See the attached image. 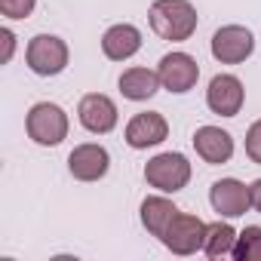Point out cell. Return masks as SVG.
I'll return each instance as SVG.
<instances>
[{
	"instance_id": "ac0fdd59",
	"label": "cell",
	"mask_w": 261,
	"mask_h": 261,
	"mask_svg": "<svg viewBox=\"0 0 261 261\" xmlns=\"http://www.w3.org/2000/svg\"><path fill=\"white\" fill-rule=\"evenodd\" d=\"M233 258L237 261H261V227L258 224H249L243 233H237Z\"/></svg>"
},
{
	"instance_id": "8fae6325",
	"label": "cell",
	"mask_w": 261,
	"mask_h": 261,
	"mask_svg": "<svg viewBox=\"0 0 261 261\" xmlns=\"http://www.w3.org/2000/svg\"><path fill=\"white\" fill-rule=\"evenodd\" d=\"M166 136H169V123H166V117L157 114V111L136 114L133 120L126 123V145L136 148V151L157 148L160 142H166Z\"/></svg>"
},
{
	"instance_id": "7c38bea8",
	"label": "cell",
	"mask_w": 261,
	"mask_h": 261,
	"mask_svg": "<svg viewBox=\"0 0 261 261\" xmlns=\"http://www.w3.org/2000/svg\"><path fill=\"white\" fill-rule=\"evenodd\" d=\"M68 169L77 181H98L111 169V154L101 145H77L68 157Z\"/></svg>"
},
{
	"instance_id": "d6986e66",
	"label": "cell",
	"mask_w": 261,
	"mask_h": 261,
	"mask_svg": "<svg viewBox=\"0 0 261 261\" xmlns=\"http://www.w3.org/2000/svg\"><path fill=\"white\" fill-rule=\"evenodd\" d=\"M37 7V0H0V13L7 19H28Z\"/></svg>"
},
{
	"instance_id": "4fadbf2b",
	"label": "cell",
	"mask_w": 261,
	"mask_h": 261,
	"mask_svg": "<svg viewBox=\"0 0 261 261\" xmlns=\"http://www.w3.org/2000/svg\"><path fill=\"white\" fill-rule=\"evenodd\" d=\"M194 151L209 166H221L233 157V136L224 133L221 126H200L194 133Z\"/></svg>"
},
{
	"instance_id": "277c9868",
	"label": "cell",
	"mask_w": 261,
	"mask_h": 261,
	"mask_svg": "<svg viewBox=\"0 0 261 261\" xmlns=\"http://www.w3.org/2000/svg\"><path fill=\"white\" fill-rule=\"evenodd\" d=\"M25 62L37 77H56L68 68V43L56 34H37L28 40Z\"/></svg>"
},
{
	"instance_id": "30bf717a",
	"label": "cell",
	"mask_w": 261,
	"mask_h": 261,
	"mask_svg": "<svg viewBox=\"0 0 261 261\" xmlns=\"http://www.w3.org/2000/svg\"><path fill=\"white\" fill-rule=\"evenodd\" d=\"M243 98H246V89H243L240 77H233V74H215L209 80L206 105H209L212 114H218V117H237L240 108H243Z\"/></svg>"
},
{
	"instance_id": "5b68a950",
	"label": "cell",
	"mask_w": 261,
	"mask_h": 261,
	"mask_svg": "<svg viewBox=\"0 0 261 261\" xmlns=\"http://www.w3.org/2000/svg\"><path fill=\"white\" fill-rule=\"evenodd\" d=\"M172 255H194L197 249H203L206 243V224L197 218V215H188V212H178L172 218V224L166 227L163 240H160Z\"/></svg>"
},
{
	"instance_id": "52a82bcc",
	"label": "cell",
	"mask_w": 261,
	"mask_h": 261,
	"mask_svg": "<svg viewBox=\"0 0 261 261\" xmlns=\"http://www.w3.org/2000/svg\"><path fill=\"white\" fill-rule=\"evenodd\" d=\"M157 74H160L163 89L181 95V92H191V89L197 86V80H200V65H197V59L188 56V53H166V56L160 59Z\"/></svg>"
},
{
	"instance_id": "5bb4252c",
	"label": "cell",
	"mask_w": 261,
	"mask_h": 261,
	"mask_svg": "<svg viewBox=\"0 0 261 261\" xmlns=\"http://www.w3.org/2000/svg\"><path fill=\"white\" fill-rule=\"evenodd\" d=\"M142 49V31L129 22H120V25H111L101 37V53L111 59V62H126L133 59L136 53Z\"/></svg>"
},
{
	"instance_id": "2e32d148",
	"label": "cell",
	"mask_w": 261,
	"mask_h": 261,
	"mask_svg": "<svg viewBox=\"0 0 261 261\" xmlns=\"http://www.w3.org/2000/svg\"><path fill=\"white\" fill-rule=\"evenodd\" d=\"M178 212H181V209H178L172 200H166V197H145V200H142V224H145V230H148L151 237H157V240H163L166 227L172 224V218H175Z\"/></svg>"
},
{
	"instance_id": "9c48e42d",
	"label": "cell",
	"mask_w": 261,
	"mask_h": 261,
	"mask_svg": "<svg viewBox=\"0 0 261 261\" xmlns=\"http://www.w3.org/2000/svg\"><path fill=\"white\" fill-rule=\"evenodd\" d=\"M77 117H80V126L89 129L92 136H108L117 126V105L105 92H89V95L80 98Z\"/></svg>"
},
{
	"instance_id": "3957f363",
	"label": "cell",
	"mask_w": 261,
	"mask_h": 261,
	"mask_svg": "<svg viewBox=\"0 0 261 261\" xmlns=\"http://www.w3.org/2000/svg\"><path fill=\"white\" fill-rule=\"evenodd\" d=\"M145 181L163 194H178L191 181V163L185 154H157L145 163Z\"/></svg>"
},
{
	"instance_id": "6da1fadb",
	"label": "cell",
	"mask_w": 261,
	"mask_h": 261,
	"mask_svg": "<svg viewBox=\"0 0 261 261\" xmlns=\"http://www.w3.org/2000/svg\"><path fill=\"white\" fill-rule=\"evenodd\" d=\"M148 22L157 37L181 43V40H191L200 19L191 0H154L148 10Z\"/></svg>"
},
{
	"instance_id": "44dd1931",
	"label": "cell",
	"mask_w": 261,
	"mask_h": 261,
	"mask_svg": "<svg viewBox=\"0 0 261 261\" xmlns=\"http://www.w3.org/2000/svg\"><path fill=\"white\" fill-rule=\"evenodd\" d=\"M0 40H4V62H10L13 59V49H16V34L10 28H4V31H0Z\"/></svg>"
},
{
	"instance_id": "8992f818",
	"label": "cell",
	"mask_w": 261,
	"mask_h": 261,
	"mask_svg": "<svg viewBox=\"0 0 261 261\" xmlns=\"http://www.w3.org/2000/svg\"><path fill=\"white\" fill-rule=\"evenodd\" d=\"M255 53V37L243 25H224L212 34V56L221 65H240Z\"/></svg>"
},
{
	"instance_id": "7402d4cb",
	"label": "cell",
	"mask_w": 261,
	"mask_h": 261,
	"mask_svg": "<svg viewBox=\"0 0 261 261\" xmlns=\"http://www.w3.org/2000/svg\"><path fill=\"white\" fill-rule=\"evenodd\" d=\"M249 194H252V209L261 212V178H255V181L249 185Z\"/></svg>"
},
{
	"instance_id": "ffe728a7",
	"label": "cell",
	"mask_w": 261,
	"mask_h": 261,
	"mask_svg": "<svg viewBox=\"0 0 261 261\" xmlns=\"http://www.w3.org/2000/svg\"><path fill=\"white\" fill-rule=\"evenodd\" d=\"M246 154L252 163H261V120H255L246 129Z\"/></svg>"
},
{
	"instance_id": "7a4b0ae2",
	"label": "cell",
	"mask_w": 261,
	"mask_h": 261,
	"mask_svg": "<svg viewBox=\"0 0 261 261\" xmlns=\"http://www.w3.org/2000/svg\"><path fill=\"white\" fill-rule=\"evenodd\" d=\"M25 129H28L31 142H37L43 148H56L68 139V114H65V108H59L53 101H37L25 117Z\"/></svg>"
},
{
	"instance_id": "9a60e30c",
	"label": "cell",
	"mask_w": 261,
	"mask_h": 261,
	"mask_svg": "<svg viewBox=\"0 0 261 261\" xmlns=\"http://www.w3.org/2000/svg\"><path fill=\"white\" fill-rule=\"evenodd\" d=\"M117 86H120L123 98H129V101H148L163 83H160V74L151 68H129L120 74Z\"/></svg>"
},
{
	"instance_id": "e0dca14e",
	"label": "cell",
	"mask_w": 261,
	"mask_h": 261,
	"mask_svg": "<svg viewBox=\"0 0 261 261\" xmlns=\"http://www.w3.org/2000/svg\"><path fill=\"white\" fill-rule=\"evenodd\" d=\"M233 243H237V230H233L227 221H212V224H206V243H203V252H206L209 258L233 255Z\"/></svg>"
},
{
	"instance_id": "ba28073f",
	"label": "cell",
	"mask_w": 261,
	"mask_h": 261,
	"mask_svg": "<svg viewBox=\"0 0 261 261\" xmlns=\"http://www.w3.org/2000/svg\"><path fill=\"white\" fill-rule=\"evenodd\" d=\"M209 203L221 218H240L252 209V194L240 178H218L209 188Z\"/></svg>"
}]
</instances>
